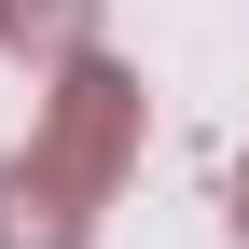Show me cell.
Instances as JSON below:
<instances>
[{
	"label": "cell",
	"mask_w": 249,
	"mask_h": 249,
	"mask_svg": "<svg viewBox=\"0 0 249 249\" xmlns=\"http://www.w3.org/2000/svg\"><path fill=\"white\" fill-rule=\"evenodd\" d=\"M0 42H14V55H42V70L97 55V42H83V0H0Z\"/></svg>",
	"instance_id": "cell-2"
},
{
	"label": "cell",
	"mask_w": 249,
	"mask_h": 249,
	"mask_svg": "<svg viewBox=\"0 0 249 249\" xmlns=\"http://www.w3.org/2000/svg\"><path fill=\"white\" fill-rule=\"evenodd\" d=\"M235 235H249V166H235Z\"/></svg>",
	"instance_id": "cell-3"
},
{
	"label": "cell",
	"mask_w": 249,
	"mask_h": 249,
	"mask_svg": "<svg viewBox=\"0 0 249 249\" xmlns=\"http://www.w3.org/2000/svg\"><path fill=\"white\" fill-rule=\"evenodd\" d=\"M124 152H139V83H124L111 55H70L42 152L0 166V249H83V208L124 180Z\"/></svg>",
	"instance_id": "cell-1"
}]
</instances>
